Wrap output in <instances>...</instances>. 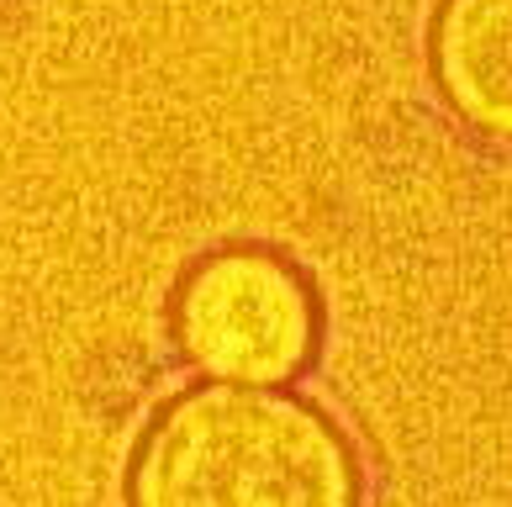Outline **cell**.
Listing matches in <instances>:
<instances>
[{"instance_id":"3","label":"cell","mask_w":512,"mask_h":507,"mask_svg":"<svg viewBox=\"0 0 512 507\" xmlns=\"http://www.w3.org/2000/svg\"><path fill=\"white\" fill-rule=\"evenodd\" d=\"M428 59L454 117L486 143L512 148V0H444Z\"/></svg>"},{"instance_id":"1","label":"cell","mask_w":512,"mask_h":507,"mask_svg":"<svg viewBox=\"0 0 512 507\" xmlns=\"http://www.w3.org/2000/svg\"><path fill=\"white\" fill-rule=\"evenodd\" d=\"M122 507H365V465L312 397L201 375L138 428Z\"/></svg>"},{"instance_id":"2","label":"cell","mask_w":512,"mask_h":507,"mask_svg":"<svg viewBox=\"0 0 512 507\" xmlns=\"http://www.w3.org/2000/svg\"><path fill=\"white\" fill-rule=\"evenodd\" d=\"M169 338L201 375L286 386L317 360L322 307L286 254L227 243L180 275L169 296Z\"/></svg>"}]
</instances>
